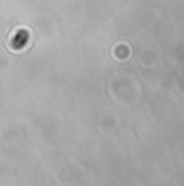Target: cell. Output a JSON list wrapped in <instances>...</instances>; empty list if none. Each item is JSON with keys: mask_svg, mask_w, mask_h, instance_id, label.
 <instances>
[{"mask_svg": "<svg viewBox=\"0 0 184 186\" xmlns=\"http://www.w3.org/2000/svg\"><path fill=\"white\" fill-rule=\"evenodd\" d=\"M128 48H117V58H128Z\"/></svg>", "mask_w": 184, "mask_h": 186, "instance_id": "1", "label": "cell"}]
</instances>
